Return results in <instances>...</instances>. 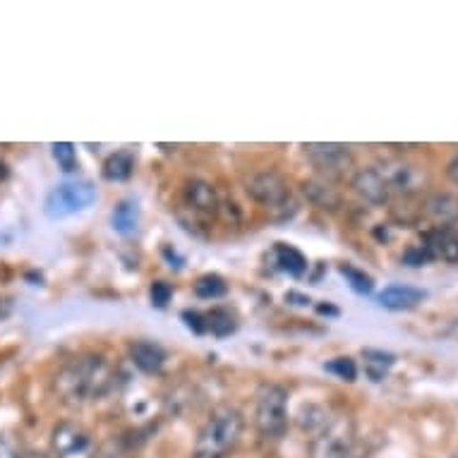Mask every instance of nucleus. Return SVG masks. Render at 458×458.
<instances>
[{"label": "nucleus", "instance_id": "obj_1", "mask_svg": "<svg viewBox=\"0 0 458 458\" xmlns=\"http://www.w3.org/2000/svg\"><path fill=\"white\" fill-rule=\"evenodd\" d=\"M115 386V368L101 353L77 355L53 375V394L65 406H87Z\"/></svg>", "mask_w": 458, "mask_h": 458}, {"label": "nucleus", "instance_id": "obj_2", "mask_svg": "<svg viewBox=\"0 0 458 458\" xmlns=\"http://www.w3.org/2000/svg\"><path fill=\"white\" fill-rule=\"evenodd\" d=\"M242 413L235 406H218L211 411L192 446V458H225L241 442Z\"/></svg>", "mask_w": 458, "mask_h": 458}, {"label": "nucleus", "instance_id": "obj_3", "mask_svg": "<svg viewBox=\"0 0 458 458\" xmlns=\"http://www.w3.org/2000/svg\"><path fill=\"white\" fill-rule=\"evenodd\" d=\"M288 389L281 384H262L257 391L255 428L259 437L278 442L288 432Z\"/></svg>", "mask_w": 458, "mask_h": 458}, {"label": "nucleus", "instance_id": "obj_4", "mask_svg": "<svg viewBox=\"0 0 458 458\" xmlns=\"http://www.w3.org/2000/svg\"><path fill=\"white\" fill-rule=\"evenodd\" d=\"M245 190L259 207L274 211L281 218L293 216L295 209H298L291 185L278 171H259V174L250 175Z\"/></svg>", "mask_w": 458, "mask_h": 458}, {"label": "nucleus", "instance_id": "obj_5", "mask_svg": "<svg viewBox=\"0 0 458 458\" xmlns=\"http://www.w3.org/2000/svg\"><path fill=\"white\" fill-rule=\"evenodd\" d=\"M97 202V188L89 181H68L55 185V188L46 195L44 199V214L53 221L58 218L75 216L82 214Z\"/></svg>", "mask_w": 458, "mask_h": 458}, {"label": "nucleus", "instance_id": "obj_6", "mask_svg": "<svg viewBox=\"0 0 458 458\" xmlns=\"http://www.w3.org/2000/svg\"><path fill=\"white\" fill-rule=\"evenodd\" d=\"M355 451L353 418L336 415L329 418L310 442V458H348Z\"/></svg>", "mask_w": 458, "mask_h": 458}, {"label": "nucleus", "instance_id": "obj_7", "mask_svg": "<svg viewBox=\"0 0 458 458\" xmlns=\"http://www.w3.org/2000/svg\"><path fill=\"white\" fill-rule=\"evenodd\" d=\"M53 458H97V439L75 420L58 422L51 432Z\"/></svg>", "mask_w": 458, "mask_h": 458}, {"label": "nucleus", "instance_id": "obj_8", "mask_svg": "<svg viewBox=\"0 0 458 458\" xmlns=\"http://www.w3.org/2000/svg\"><path fill=\"white\" fill-rule=\"evenodd\" d=\"M302 154L308 158L310 164L315 165L317 174L322 175H341L346 174L348 168L353 165V151L346 144L336 142H317V144H305Z\"/></svg>", "mask_w": 458, "mask_h": 458}, {"label": "nucleus", "instance_id": "obj_9", "mask_svg": "<svg viewBox=\"0 0 458 458\" xmlns=\"http://www.w3.org/2000/svg\"><path fill=\"white\" fill-rule=\"evenodd\" d=\"M377 171L382 174L389 195H415L428 182V175L420 165L408 164V161H384L377 165Z\"/></svg>", "mask_w": 458, "mask_h": 458}, {"label": "nucleus", "instance_id": "obj_10", "mask_svg": "<svg viewBox=\"0 0 458 458\" xmlns=\"http://www.w3.org/2000/svg\"><path fill=\"white\" fill-rule=\"evenodd\" d=\"M182 202L190 211H195L204 218H214L218 214L221 199H218L216 188L204 178H188L182 185Z\"/></svg>", "mask_w": 458, "mask_h": 458}, {"label": "nucleus", "instance_id": "obj_11", "mask_svg": "<svg viewBox=\"0 0 458 458\" xmlns=\"http://www.w3.org/2000/svg\"><path fill=\"white\" fill-rule=\"evenodd\" d=\"M420 248L425 250L429 262H458V231L451 225L444 228H429L420 238Z\"/></svg>", "mask_w": 458, "mask_h": 458}, {"label": "nucleus", "instance_id": "obj_12", "mask_svg": "<svg viewBox=\"0 0 458 458\" xmlns=\"http://www.w3.org/2000/svg\"><path fill=\"white\" fill-rule=\"evenodd\" d=\"M351 188H353L355 195L362 197L369 204H384L391 199L389 190L384 185L382 174L377 171V165H368V168L355 171L353 178H351Z\"/></svg>", "mask_w": 458, "mask_h": 458}, {"label": "nucleus", "instance_id": "obj_13", "mask_svg": "<svg viewBox=\"0 0 458 458\" xmlns=\"http://www.w3.org/2000/svg\"><path fill=\"white\" fill-rule=\"evenodd\" d=\"M425 298H428V291L415 288V285L396 284L386 285L382 293L377 295V302H379L384 310H391V312H403V310L418 308Z\"/></svg>", "mask_w": 458, "mask_h": 458}, {"label": "nucleus", "instance_id": "obj_14", "mask_svg": "<svg viewBox=\"0 0 458 458\" xmlns=\"http://www.w3.org/2000/svg\"><path fill=\"white\" fill-rule=\"evenodd\" d=\"M130 360L144 375H158L165 365V351L154 341H135L128 348Z\"/></svg>", "mask_w": 458, "mask_h": 458}, {"label": "nucleus", "instance_id": "obj_15", "mask_svg": "<svg viewBox=\"0 0 458 458\" xmlns=\"http://www.w3.org/2000/svg\"><path fill=\"white\" fill-rule=\"evenodd\" d=\"M271 259H274V267L288 274V276L301 278L308 274L310 264L305 255L298 248H293V245H288V242H276L274 250H271Z\"/></svg>", "mask_w": 458, "mask_h": 458}, {"label": "nucleus", "instance_id": "obj_16", "mask_svg": "<svg viewBox=\"0 0 458 458\" xmlns=\"http://www.w3.org/2000/svg\"><path fill=\"white\" fill-rule=\"evenodd\" d=\"M425 211L435 221V228L451 225L458 218V197L449 195V192H437L425 202Z\"/></svg>", "mask_w": 458, "mask_h": 458}, {"label": "nucleus", "instance_id": "obj_17", "mask_svg": "<svg viewBox=\"0 0 458 458\" xmlns=\"http://www.w3.org/2000/svg\"><path fill=\"white\" fill-rule=\"evenodd\" d=\"M101 174L108 182H125L132 178L135 174V154L128 149L115 151L111 157L104 161V168H101Z\"/></svg>", "mask_w": 458, "mask_h": 458}, {"label": "nucleus", "instance_id": "obj_18", "mask_svg": "<svg viewBox=\"0 0 458 458\" xmlns=\"http://www.w3.org/2000/svg\"><path fill=\"white\" fill-rule=\"evenodd\" d=\"M362 360H365V375L369 377V382H384L396 362V355L382 351V348H365Z\"/></svg>", "mask_w": 458, "mask_h": 458}, {"label": "nucleus", "instance_id": "obj_19", "mask_svg": "<svg viewBox=\"0 0 458 458\" xmlns=\"http://www.w3.org/2000/svg\"><path fill=\"white\" fill-rule=\"evenodd\" d=\"M111 225L115 233L121 235H132L137 233V225H140V209L137 202L132 199H123L111 214Z\"/></svg>", "mask_w": 458, "mask_h": 458}, {"label": "nucleus", "instance_id": "obj_20", "mask_svg": "<svg viewBox=\"0 0 458 458\" xmlns=\"http://www.w3.org/2000/svg\"><path fill=\"white\" fill-rule=\"evenodd\" d=\"M204 317H207V331H211L216 338L231 336L238 329V317L233 310L211 308L209 312H204Z\"/></svg>", "mask_w": 458, "mask_h": 458}, {"label": "nucleus", "instance_id": "obj_21", "mask_svg": "<svg viewBox=\"0 0 458 458\" xmlns=\"http://www.w3.org/2000/svg\"><path fill=\"white\" fill-rule=\"evenodd\" d=\"M302 188H305V197L315 207H319V209H334V207H338L336 190L331 188L327 181H308Z\"/></svg>", "mask_w": 458, "mask_h": 458}, {"label": "nucleus", "instance_id": "obj_22", "mask_svg": "<svg viewBox=\"0 0 458 458\" xmlns=\"http://www.w3.org/2000/svg\"><path fill=\"white\" fill-rule=\"evenodd\" d=\"M192 291H195L199 301H218V298H224L228 293V284L218 274H204V276L197 278Z\"/></svg>", "mask_w": 458, "mask_h": 458}, {"label": "nucleus", "instance_id": "obj_23", "mask_svg": "<svg viewBox=\"0 0 458 458\" xmlns=\"http://www.w3.org/2000/svg\"><path fill=\"white\" fill-rule=\"evenodd\" d=\"M338 274L346 278V284L353 288L358 295H369L375 291V278L365 274L362 269L353 267V264H341L338 267Z\"/></svg>", "mask_w": 458, "mask_h": 458}, {"label": "nucleus", "instance_id": "obj_24", "mask_svg": "<svg viewBox=\"0 0 458 458\" xmlns=\"http://www.w3.org/2000/svg\"><path fill=\"white\" fill-rule=\"evenodd\" d=\"M324 369L329 375L338 377L341 382H355L358 379V362L348 355H338V358H331L329 362H324Z\"/></svg>", "mask_w": 458, "mask_h": 458}, {"label": "nucleus", "instance_id": "obj_25", "mask_svg": "<svg viewBox=\"0 0 458 458\" xmlns=\"http://www.w3.org/2000/svg\"><path fill=\"white\" fill-rule=\"evenodd\" d=\"M51 154H53V158H55V164L61 165L63 174H75V168H77L75 144L55 142L51 147Z\"/></svg>", "mask_w": 458, "mask_h": 458}, {"label": "nucleus", "instance_id": "obj_26", "mask_svg": "<svg viewBox=\"0 0 458 458\" xmlns=\"http://www.w3.org/2000/svg\"><path fill=\"white\" fill-rule=\"evenodd\" d=\"M149 298L154 308L164 310L171 302V298H174V288H171V284H165V281H154L149 288Z\"/></svg>", "mask_w": 458, "mask_h": 458}, {"label": "nucleus", "instance_id": "obj_27", "mask_svg": "<svg viewBox=\"0 0 458 458\" xmlns=\"http://www.w3.org/2000/svg\"><path fill=\"white\" fill-rule=\"evenodd\" d=\"M182 322H185V327H188L192 334H207V317H204V312H197V310H182Z\"/></svg>", "mask_w": 458, "mask_h": 458}, {"label": "nucleus", "instance_id": "obj_28", "mask_svg": "<svg viewBox=\"0 0 458 458\" xmlns=\"http://www.w3.org/2000/svg\"><path fill=\"white\" fill-rule=\"evenodd\" d=\"M401 262L406 264V267H425L429 262L428 255H425V250L420 245H413V248H408L403 255H401Z\"/></svg>", "mask_w": 458, "mask_h": 458}, {"label": "nucleus", "instance_id": "obj_29", "mask_svg": "<svg viewBox=\"0 0 458 458\" xmlns=\"http://www.w3.org/2000/svg\"><path fill=\"white\" fill-rule=\"evenodd\" d=\"M0 458H20L15 442L5 432H0Z\"/></svg>", "mask_w": 458, "mask_h": 458}, {"label": "nucleus", "instance_id": "obj_30", "mask_svg": "<svg viewBox=\"0 0 458 458\" xmlns=\"http://www.w3.org/2000/svg\"><path fill=\"white\" fill-rule=\"evenodd\" d=\"M285 302H291V305H298V308H308L312 301H310V295L298 293V291H288V293H285Z\"/></svg>", "mask_w": 458, "mask_h": 458}, {"label": "nucleus", "instance_id": "obj_31", "mask_svg": "<svg viewBox=\"0 0 458 458\" xmlns=\"http://www.w3.org/2000/svg\"><path fill=\"white\" fill-rule=\"evenodd\" d=\"M317 315L338 317V315H341V310H338L336 305H331V302H319V305H317Z\"/></svg>", "mask_w": 458, "mask_h": 458}, {"label": "nucleus", "instance_id": "obj_32", "mask_svg": "<svg viewBox=\"0 0 458 458\" xmlns=\"http://www.w3.org/2000/svg\"><path fill=\"white\" fill-rule=\"evenodd\" d=\"M446 174H449L451 182H454V185H458V151L454 154V158L449 161V165H446Z\"/></svg>", "mask_w": 458, "mask_h": 458}, {"label": "nucleus", "instance_id": "obj_33", "mask_svg": "<svg viewBox=\"0 0 458 458\" xmlns=\"http://www.w3.org/2000/svg\"><path fill=\"white\" fill-rule=\"evenodd\" d=\"M8 175H10L8 164H5V161H3V158H0V182H5V181H8Z\"/></svg>", "mask_w": 458, "mask_h": 458}, {"label": "nucleus", "instance_id": "obj_34", "mask_svg": "<svg viewBox=\"0 0 458 458\" xmlns=\"http://www.w3.org/2000/svg\"><path fill=\"white\" fill-rule=\"evenodd\" d=\"M20 458H41V454H20Z\"/></svg>", "mask_w": 458, "mask_h": 458}, {"label": "nucleus", "instance_id": "obj_35", "mask_svg": "<svg viewBox=\"0 0 458 458\" xmlns=\"http://www.w3.org/2000/svg\"><path fill=\"white\" fill-rule=\"evenodd\" d=\"M348 458H360V456H358V454H355V451H353V454H351V456H348Z\"/></svg>", "mask_w": 458, "mask_h": 458}]
</instances>
